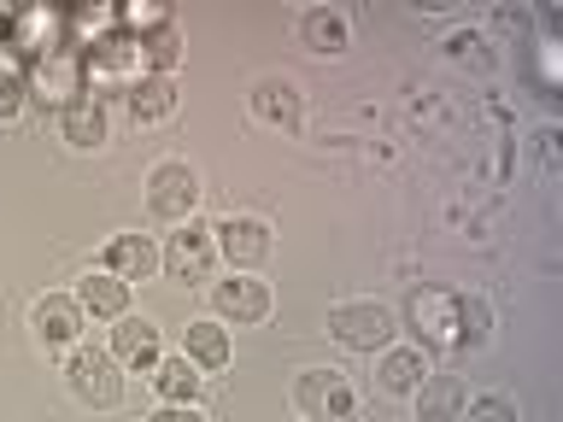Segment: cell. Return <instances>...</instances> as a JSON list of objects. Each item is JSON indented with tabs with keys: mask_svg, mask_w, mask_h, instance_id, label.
Instances as JSON below:
<instances>
[{
	"mask_svg": "<svg viewBox=\"0 0 563 422\" xmlns=\"http://www.w3.org/2000/svg\"><path fill=\"white\" fill-rule=\"evenodd\" d=\"M7 47H12L24 65H30V59H42V53L70 47L65 12H53V7H18V12H12V35H7Z\"/></svg>",
	"mask_w": 563,
	"mask_h": 422,
	"instance_id": "8",
	"label": "cell"
},
{
	"mask_svg": "<svg viewBox=\"0 0 563 422\" xmlns=\"http://www.w3.org/2000/svg\"><path fill=\"white\" fill-rule=\"evenodd\" d=\"M100 270H112L118 281H147L153 270H165V264H158V246L147 235H112L106 241Z\"/></svg>",
	"mask_w": 563,
	"mask_h": 422,
	"instance_id": "15",
	"label": "cell"
},
{
	"mask_svg": "<svg viewBox=\"0 0 563 422\" xmlns=\"http://www.w3.org/2000/svg\"><path fill=\"white\" fill-rule=\"evenodd\" d=\"M147 65H153V77H170L176 70V59H183V42H176V30H158V35H147Z\"/></svg>",
	"mask_w": 563,
	"mask_h": 422,
	"instance_id": "26",
	"label": "cell"
},
{
	"mask_svg": "<svg viewBox=\"0 0 563 422\" xmlns=\"http://www.w3.org/2000/svg\"><path fill=\"white\" fill-rule=\"evenodd\" d=\"M329 341H341L346 352H376L394 341V311L376 299H346L329 311Z\"/></svg>",
	"mask_w": 563,
	"mask_h": 422,
	"instance_id": "5",
	"label": "cell"
},
{
	"mask_svg": "<svg viewBox=\"0 0 563 422\" xmlns=\"http://www.w3.org/2000/svg\"><path fill=\"white\" fill-rule=\"evenodd\" d=\"M147 422H206V411L200 404H158Z\"/></svg>",
	"mask_w": 563,
	"mask_h": 422,
	"instance_id": "29",
	"label": "cell"
},
{
	"mask_svg": "<svg viewBox=\"0 0 563 422\" xmlns=\"http://www.w3.org/2000/svg\"><path fill=\"white\" fill-rule=\"evenodd\" d=\"M82 306V316H106V323H118V316H130V281H118L112 270H88L77 281V293H70Z\"/></svg>",
	"mask_w": 563,
	"mask_h": 422,
	"instance_id": "14",
	"label": "cell"
},
{
	"mask_svg": "<svg viewBox=\"0 0 563 422\" xmlns=\"http://www.w3.org/2000/svg\"><path fill=\"white\" fill-rule=\"evenodd\" d=\"M411 399H417V422H457L464 404H470L464 387H457V376H429Z\"/></svg>",
	"mask_w": 563,
	"mask_h": 422,
	"instance_id": "16",
	"label": "cell"
},
{
	"mask_svg": "<svg viewBox=\"0 0 563 422\" xmlns=\"http://www.w3.org/2000/svg\"><path fill=\"white\" fill-rule=\"evenodd\" d=\"M65 381H70V393H77L82 404H95V411H106V404L123 399V376H118V358H112V352H88V346L70 352Z\"/></svg>",
	"mask_w": 563,
	"mask_h": 422,
	"instance_id": "7",
	"label": "cell"
},
{
	"mask_svg": "<svg viewBox=\"0 0 563 422\" xmlns=\"http://www.w3.org/2000/svg\"><path fill=\"white\" fill-rule=\"evenodd\" d=\"M59 130H65V141L70 147H82V153H95L100 141H106V130H112V123H106V106L100 100H77V106H65L59 112Z\"/></svg>",
	"mask_w": 563,
	"mask_h": 422,
	"instance_id": "20",
	"label": "cell"
},
{
	"mask_svg": "<svg viewBox=\"0 0 563 422\" xmlns=\"http://www.w3.org/2000/svg\"><path fill=\"white\" fill-rule=\"evenodd\" d=\"M183 358L194 369H223L229 364V329L211 323V316H200V323L183 329Z\"/></svg>",
	"mask_w": 563,
	"mask_h": 422,
	"instance_id": "18",
	"label": "cell"
},
{
	"mask_svg": "<svg viewBox=\"0 0 563 422\" xmlns=\"http://www.w3.org/2000/svg\"><path fill=\"white\" fill-rule=\"evenodd\" d=\"M218 235V258L229 264V270H246L253 276L264 258H271V229H264L258 218H229V223H218L211 229Z\"/></svg>",
	"mask_w": 563,
	"mask_h": 422,
	"instance_id": "10",
	"label": "cell"
},
{
	"mask_svg": "<svg viewBox=\"0 0 563 422\" xmlns=\"http://www.w3.org/2000/svg\"><path fill=\"white\" fill-rule=\"evenodd\" d=\"M493 24H499L505 35H522V30H528V18H522V12H510V7H505L499 18H493Z\"/></svg>",
	"mask_w": 563,
	"mask_h": 422,
	"instance_id": "31",
	"label": "cell"
},
{
	"mask_svg": "<svg viewBox=\"0 0 563 422\" xmlns=\"http://www.w3.org/2000/svg\"><path fill=\"white\" fill-rule=\"evenodd\" d=\"M211 306H218V316H229V323H264V316H271V288L246 270H229V281L211 288Z\"/></svg>",
	"mask_w": 563,
	"mask_h": 422,
	"instance_id": "11",
	"label": "cell"
},
{
	"mask_svg": "<svg viewBox=\"0 0 563 422\" xmlns=\"http://www.w3.org/2000/svg\"><path fill=\"white\" fill-rule=\"evenodd\" d=\"M24 65L18 59H0V123H12L18 112H24Z\"/></svg>",
	"mask_w": 563,
	"mask_h": 422,
	"instance_id": "25",
	"label": "cell"
},
{
	"mask_svg": "<svg viewBox=\"0 0 563 422\" xmlns=\"http://www.w3.org/2000/svg\"><path fill=\"white\" fill-rule=\"evenodd\" d=\"M540 77L558 82V42H540Z\"/></svg>",
	"mask_w": 563,
	"mask_h": 422,
	"instance_id": "30",
	"label": "cell"
},
{
	"mask_svg": "<svg viewBox=\"0 0 563 422\" xmlns=\"http://www.w3.org/2000/svg\"><path fill=\"white\" fill-rule=\"evenodd\" d=\"M118 30L135 35V42H147V35L170 30V7H158V0H130V7H118Z\"/></svg>",
	"mask_w": 563,
	"mask_h": 422,
	"instance_id": "24",
	"label": "cell"
},
{
	"mask_svg": "<svg viewBox=\"0 0 563 422\" xmlns=\"http://www.w3.org/2000/svg\"><path fill=\"white\" fill-rule=\"evenodd\" d=\"M24 95L35 106H47V112H65V106H77L88 95L82 82V53L77 47H59V53H42V59L24 65Z\"/></svg>",
	"mask_w": 563,
	"mask_h": 422,
	"instance_id": "3",
	"label": "cell"
},
{
	"mask_svg": "<svg viewBox=\"0 0 563 422\" xmlns=\"http://www.w3.org/2000/svg\"><path fill=\"white\" fill-rule=\"evenodd\" d=\"M158 264H165L176 281H206L211 264H218V235H211L206 223H183L170 235V246L158 253Z\"/></svg>",
	"mask_w": 563,
	"mask_h": 422,
	"instance_id": "9",
	"label": "cell"
},
{
	"mask_svg": "<svg viewBox=\"0 0 563 422\" xmlns=\"http://www.w3.org/2000/svg\"><path fill=\"white\" fill-rule=\"evenodd\" d=\"M457 422H517V404H510L505 393H482V399L464 404V417H457Z\"/></svg>",
	"mask_w": 563,
	"mask_h": 422,
	"instance_id": "27",
	"label": "cell"
},
{
	"mask_svg": "<svg viewBox=\"0 0 563 422\" xmlns=\"http://www.w3.org/2000/svg\"><path fill=\"white\" fill-rule=\"evenodd\" d=\"M141 77H153L147 65V47L135 35H106V42L82 47V82H88V100H106V95H130Z\"/></svg>",
	"mask_w": 563,
	"mask_h": 422,
	"instance_id": "1",
	"label": "cell"
},
{
	"mask_svg": "<svg viewBox=\"0 0 563 422\" xmlns=\"http://www.w3.org/2000/svg\"><path fill=\"white\" fill-rule=\"evenodd\" d=\"M405 323L422 352H457L464 346V299L446 288H417L405 299Z\"/></svg>",
	"mask_w": 563,
	"mask_h": 422,
	"instance_id": "2",
	"label": "cell"
},
{
	"mask_svg": "<svg viewBox=\"0 0 563 422\" xmlns=\"http://www.w3.org/2000/svg\"><path fill=\"white\" fill-rule=\"evenodd\" d=\"M176 112V77H141L130 88V118L135 123H165Z\"/></svg>",
	"mask_w": 563,
	"mask_h": 422,
	"instance_id": "22",
	"label": "cell"
},
{
	"mask_svg": "<svg viewBox=\"0 0 563 422\" xmlns=\"http://www.w3.org/2000/svg\"><path fill=\"white\" fill-rule=\"evenodd\" d=\"M253 112L264 123H276V130H299V118H306V100H299V88L294 82H258L253 88Z\"/></svg>",
	"mask_w": 563,
	"mask_h": 422,
	"instance_id": "17",
	"label": "cell"
},
{
	"mask_svg": "<svg viewBox=\"0 0 563 422\" xmlns=\"http://www.w3.org/2000/svg\"><path fill=\"white\" fill-rule=\"evenodd\" d=\"M35 334H42V346H77L82 341V306L70 293H47V299H35Z\"/></svg>",
	"mask_w": 563,
	"mask_h": 422,
	"instance_id": "13",
	"label": "cell"
},
{
	"mask_svg": "<svg viewBox=\"0 0 563 422\" xmlns=\"http://www.w3.org/2000/svg\"><path fill=\"white\" fill-rule=\"evenodd\" d=\"M147 206H153V218H165V223H194V206H200V176H194L183 158H165V165H153L147 176Z\"/></svg>",
	"mask_w": 563,
	"mask_h": 422,
	"instance_id": "6",
	"label": "cell"
},
{
	"mask_svg": "<svg viewBox=\"0 0 563 422\" xmlns=\"http://www.w3.org/2000/svg\"><path fill=\"white\" fill-rule=\"evenodd\" d=\"M429 376H434V369H429V352H422V346H399V352H387V358H382V387H387V393H417Z\"/></svg>",
	"mask_w": 563,
	"mask_h": 422,
	"instance_id": "21",
	"label": "cell"
},
{
	"mask_svg": "<svg viewBox=\"0 0 563 422\" xmlns=\"http://www.w3.org/2000/svg\"><path fill=\"white\" fill-rule=\"evenodd\" d=\"M147 376H153V393L165 404H194V399H200V387H206V376L188 358H158Z\"/></svg>",
	"mask_w": 563,
	"mask_h": 422,
	"instance_id": "19",
	"label": "cell"
},
{
	"mask_svg": "<svg viewBox=\"0 0 563 422\" xmlns=\"http://www.w3.org/2000/svg\"><path fill=\"white\" fill-rule=\"evenodd\" d=\"M294 404L306 422H352L358 417V393H352V381L341 369H306L294 381Z\"/></svg>",
	"mask_w": 563,
	"mask_h": 422,
	"instance_id": "4",
	"label": "cell"
},
{
	"mask_svg": "<svg viewBox=\"0 0 563 422\" xmlns=\"http://www.w3.org/2000/svg\"><path fill=\"white\" fill-rule=\"evenodd\" d=\"M112 358H118V369H153L158 358H165V341H158V329L147 323V316H118Z\"/></svg>",
	"mask_w": 563,
	"mask_h": 422,
	"instance_id": "12",
	"label": "cell"
},
{
	"mask_svg": "<svg viewBox=\"0 0 563 422\" xmlns=\"http://www.w3.org/2000/svg\"><path fill=\"white\" fill-rule=\"evenodd\" d=\"M482 47H487L482 35H452V42H446V53H452L457 65H487V53H482Z\"/></svg>",
	"mask_w": 563,
	"mask_h": 422,
	"instance_id": "28",
	"label": "cell"
},
{
	"mask_svg": "<svg viewBox=\"0 0 563 422\" xmlns=\"http://www.w3.org/2000/svg\"><path fill=\"white\" fill-rule=\"evenodd\" d=\"M299 35H306V47H311V53H346V42H352L346 18H341V12H329V7H317V12L299 18Z\"/></svg>",
	"mask_w": 563,
	"mask_h": 422,
	"instance_id": "23",
	"label": "cell"
}]
</instances>
